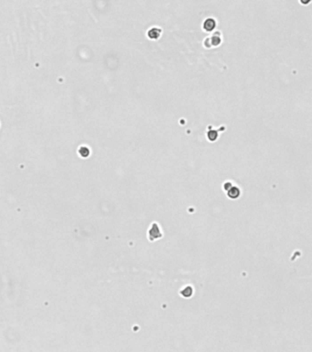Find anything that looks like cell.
<instances>
[{"label": "cell", "instance_id": "1", "mask_svg": "<svg viewBox=\"0 0 312 352\" xmlns=\"http://www.w3.org/2000/svg\"><path fill=\"white\" fill-rule=\"evenodd\" d=\"M203 27L206 30H211L213 29H214V27H215L214 20H213V18H208V20H206Z\"/></svg>", "mask_w": 312, "mask_h": 352}, {"label": "cell", "instance_id": "2", "mask_svg": "<svg viewBox=\"0 0 312 352\" xmlns=\"http://www.w3.org/2000/svg\"><path fill=\"white\" fill-rule=\"evenodd\" d=\"M240 194V189H238V188L237 187H233V188H231V189L229 190V192H228V196L231 197V198H236L237 196H238Z\"/></svg>", "mask_w": 312, "mask_h": 352}, {"label": "cell", "instance_id": "3", "mask_svg": "<svg viewBox=\"0 0 312 352\" xmlns=\"http://www.w3.org/2000/svg\"><path fill=\"white\" fill-rule=\"evenodd\" d=\"M159 29H152L151 30H149L148 35L150 38H158L159 36Z\"/></svg>", "mask_w": 312, "mask_h": 352}, {"label": "cell", "instance_id": "4", "mask_svg": "<svg viewBox=\"0 0 312 352\" xmlns=\"http://www.w3.org/2000/svg\"><path fill=\"white\" fill-rule=\"evenodd\" d=\"M218 134L216 133V131H210L208 133V137L211 140H214L216 138H217Z\"/></svg>", "mask_w": 312, "mask_h": 352}]
</instances>
